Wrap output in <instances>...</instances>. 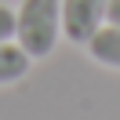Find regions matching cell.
<instances>
[{
  "label": "cell",
  "mask_w": 120,
  "mask_h": 120,
  "mask_svg": "<svg viewBox=\"0 0 120 120\" xmlns=\"http://www.w3.org/2000/svg\"><path fill=\"white\" fill-rule=\"evenodd\" d=\"M87 55L95 62H102V66H109V69H120V26H113V22L102 26L87 40Z\"/></svg>",
  "instance_id": "3"
},
{
  "label": "cell",
  "mask_w": 120,
  "mask_h": 120,
  "mask_svg": "<svg viewBox=\"0 0 120 120\" xmlns=\"http://www.w3.org/2000/svg\"><path fill=\"white\" fill-rule=\"evenodd\" d=\"M62 33V0H22L15 11V37L29 58H47Z\"/></svg>",
  "instance_id": "1"
},
{
  "label": "cell",
  "mask_w": 120,
  "mask_h": 120,
  "mask_svg": "<svg viewBox=\"0 0 120 120\" xmlns=\"http://www.w3.org/2000/svg\"><path fill=\"white\" fill-rule=\"evenodd\" d=\"M109 0H62V33L73 44H87L105 26Z\"/></svg>",
  "instance_id": "2"
},
{
  "label": "cell",
  "mask_w": 120,
  "mask_h": 120,
  "mask_svg": "<svg viewBox=\"0 0 120 120\" xmlns=\"http://www.w3.org/2000/svg\"><path fill=\"white\" fill-rule=\"evenodd\" d=\"M105 22L120 26V0H109V11H105Z\"/></svg>",
  "instance_id": "6"
},
{
  "label": "cell",
  "mask_w": 120,
  "mask_h": 120,
  "mask_svg": "<svg viewBox=\"0 0 120 120\" xmlns=\"http://www.w3.org/2000/svg\"><path fill=\"white\" fill-rule=\"evenodd\" d=\"M11 37H15V11L0 4V40H11Z\"/></svg>",
  "instance_id": "5"
},
{
  "label": "cell",
  "mask_w": 120,
  "mask_h": 120,
  "mask_svg": "<svg viewBox=\"0 0 120 120\" xmlns=\"http://www.w3.org/2000/svg\"><path fill=\"white\" fill-rule=\"evenodd\" d=\"M29 55L22 51L18 44L11 40H0V87H8V84H18L26 73H29Z\"/></svg>",
  "instance_id": "4"
}]
</instances>
